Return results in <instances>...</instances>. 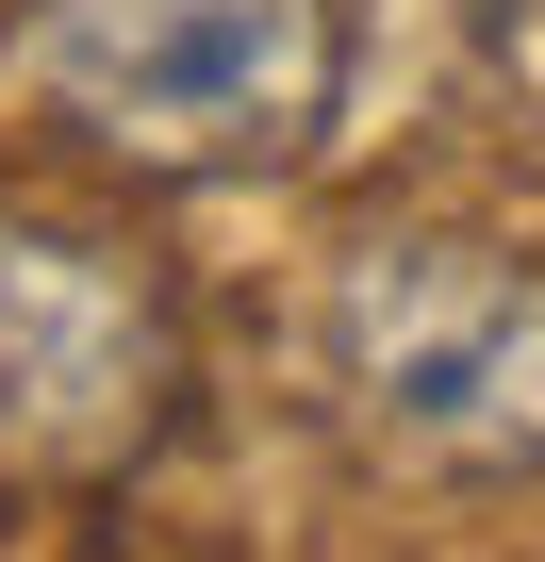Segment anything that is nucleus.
I'll return each mask as SVG.
<instances>
[{"label":"nucleus","instance_id":"1","mask_svg":"<svg viewBox=\"0 0 545 562\" xmlns=\"http://www.w3.org/2000/svg\"><path fill=\"white\" fill-rule=\"evenodd\" d=\"M18 83L133 182H248L331 133L348 0H34Z\"/></svg>","mask_w":545,"mask_h":562},{"label":"nucleus","instance_id":"2","mask_svg":"<svg viewBox=\"0 0 545 562\" xmlns=\"http://www.w3.org/2000/svg\"><path fill=\"white\" fill-rule=\"evenodd\" d=\"M331 381L397 463L529 480L545 463V281L496 248H364L331 281Z\"/></svg>","mask_w":545,"mask_h":562},{"label":"nucleus","instance_id":"3","mask_svg":"<svg viewBox=\"0 0 545 562\" xmlns=\"http://www.w3.org/2000/svg\"><path fill=\"white\" fill-rule=\"evenodd\" d=\"M182 414L166 281L67 215H0V480H133Z\"/></svg>","mask_w":545,"mask_h":562}]
</instances>
